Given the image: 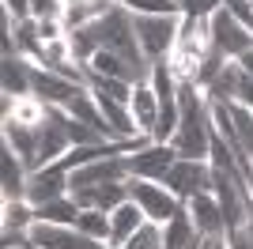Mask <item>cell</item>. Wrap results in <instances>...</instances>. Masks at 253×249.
I'll list each match as a JSON object with an SVG mask.
<instances>
[{
	"instance_id": "obj_29",
	"label": "cell",
	"mask_w": 253,
	"mask_h": 249,
	"mask_svg": "<svg viewBox=\"0 0 253 249\" xmlns=\"http://www.w3.org/2000/svg\"><path fill=\"white\" fill-rule=\"evenodd\" d=\"M181 15H189V19H211L215 11L223 8V0H178Z\"/></svg>"
},
{
	"instance_id": "obj_23",
	"label": "cell",
	"mask_w": 253,
	"mask_h": 249,
	"mask_svg": "<svg viewBox=\"0 0 253 249\" xmlns=\"http://www.w3.org/2000/svg\"><path fill=\"white\" fill-rule=\"evenodd\" d=\"M76 230H80V234H87V238H95V242H110V211H98V208L80 211Z\"/></svg>"
},
{
	"instance_id": "obj_1",
	"label": "cell",
	"mask_w": 253,
	"mask_h": 249,
	"mask_svg": "<svg viewBox=\"0 0 253 249\" xmlns=\"http://www.w3.org/2000/svg\"><path fill=\"white\" fill-rule=\"evenodd\" d=\"M91 27V34L98 38V45L110 53H117V57H125L128 64H136L140 72H151V61L140 53V42H136V27H132V11L121 8V4H110V8L98 15V19L87 23Z\"/></svg>"
},
{
	"instance_id": "obj_17",
	"label": "cell",
	"mask_w": 253,
	"mask_h": 249,
	"mask_svg": "<svg viewBox=\"0 0 253 249\" xmlns=\"http://www.w3.org/2000/svg\"><path fill=\"white\" fill-rule=\"evenodd\" d=\"M132 121H136L140 136H155V124H159V98L151 91V83H136V91H132Z\"/></svg>"
},
{
	"instance_id": "obj_22",
	"label": "cell",
	"mask_w": 253,
	"mask_h": 249,
	"mask_svg": "<svg viewBox=\"0 0 253 249\" xmlns=\"http://www.w3.org/2000/svg\"><path fill=\"white\" fill-rule=\"evenodd\" d=\"M238 80H242V68H238V64H227V68H223L204 91H208L211 102H234V94H238Z\"/></svg>"
},
{
	"instance_id": "obj_35",
	"label": "cell",
	"mask_w": 253,
	"mask_h": 249,
	"mask_svg": "<svg viewBox=\"0 0 253 249\" xmlns=\"http://www.w3.org/2000/svg\"><path fill=\"white\" fill-rule=\"evenodd\" d=\"M250 8H253V0H250Z\"/></svg>"
},
{
	"instance_id": "obj_24",
	"label": "cell",
	"mask_w": 253,
	"mask_h": 249,
	"mask_svg": "<svg viewBox=\"0 0 253 249\" xmlns=\"http://www.w3.org/2000/svg\"><path fill=\"white\" fill-rule=\"evenodd\" d=\"M87 87L95 94H110L117 102H132V91H136V83H125V80H106V76H95L87 72Z\"/></svg>"
},
{
	"instance_id": "obj_13",
	"label": "cell",
	"mask_w": 253,
	"mask_h": 249,
	"mask_svg": "<svg viewBox=\"0 0 253 249\" xmlns=\"http://www.w3.org/2000/svg\"><path fill=\"white\" fill-rule=\"evenodd\" d=\"M144 223H148L144 208H140L136 200H125L121 208H114V211H110V242H106V246H110V249H121L140 227H144Z\"/></svg>"
},
{
	"instance_id": "obj_6",
	"label": "cell",
	"mask_w": 253,
	"mask_h": 249,
	"mask_svg": "<svg viewBox=\"0 0 253 249\" xmlns=\"http://www.w3.org/2000/svg\"><path fill=\"white\" fill-rule=\"evenodd\" d=\"M208 34H211V49L223 53L227 61H231V57L238 61L246 49H253V34L246 31V27L234 19L227 8H219V11L208 19Z\"/></svg>"
},
{
	"instance_id": "obj_9",
	"label": "cell",
	"mask_w": 253,
	"mask_h": 249,
	"mask_svg": "<svg viewBox=\"0 0 253 249\" xmlns=\"http://www.w3.org/2000/svg\"><path fill=\"white\" fill-rule=\"evenodd\" d=\"M68 197V170H61V166H42V170H31V177H27V200H31L34 208L49 204V200H61Z\"/></svg>"
},
{
	"instance_id": "obj_3",
	"label": "cell",
	"mask_w": 253,
	"mask_h": 249,
	"mask_svg": "<svg viewBox=\"0 0 253 249\" xmlns=\"http://www.w3.org/2000/svg\"><path fill=\"white\" fill-rule=\"evenodd\" d=\"M128 193H132V200L144 208V215H148L151 223H159V227L170 223V219L185 208V200H178L163 181H148V177H128Z\"/></svg>"
},
{
	"instance_id": "obj_34",
	"label": "cell",
	"mask_w": 253,
	"mask_h": 249,
	"mask_svg": "<svg viewBox=\"0 0 253 249\" xmlns=\"http://www.w3.org/2000/svg\"><path fill=\"white\" fill-rule=\"evenodd\" d=\"M246 230H250V238H253V215H250V219H246Z\"/></svg>"
},
{
	"instance_id": "obj_32",
	"label": "cell",
	"mask_w": 253,
	"mask_h": 249,
	"mask_svg": "<svg viewBox=\"0 0 253 249\" xmlns=\"http://www.w3.org/2000/svg\"><path fill=\"white\" fill-rule=\"evenodd\" d=\"M98 0H61V8L64 11H80V8H95Z\"/></svg>"
},
{
	"instance_id": "obj_20",
	"label": "cell",
	"mask_w": 253,
	"mask_h": 249,
	"mask_svg": "<svg viewBox=\"0 0 253 249\" xmlns=\"http://www.w3.org/2000/svg\"><path fill=\"white\" fill-rule=\"evenodd\" d=\"M80 211H84V208L76 204L72 197H61V200H49V204L34 208V219H42V223H61V227H76Z\"/></svg>"
},
{
	"instance_id": "obj_21",
	"label": "cell",
	"mask_w": 253,
	"mask_h": 249,
	"mask_svg": "<svg viewBox=\"0 0 253 249\" xmlns=\"http://www.w3.org/2000/svg\"><path fill=\"white\" fill-rule=\"evenodd\" d=\"M34 223L31 200H4V234H27Z\"/></svg>"
},
{
	"instance_id": "obj_26",
	"label": "cell",
	"mask_w": 253,
	"mask_h": 249,
	"mask_svg": "<svg viewBox=\"0 0 253 249\" xmlns=\"http://www.w3.org/2000/svg\"><path fill=\"white\" fill-rule=\"evenodd\" d=\"M132 15H181L178 0H117Z\"/></svg>"
},
{
	"instance_id": "obj_25",
	"label": "cell",
	"mask_w": 253,
	"mask_h": 249,
	"mask_svg": "<svg viewBox=\"0 0 253 249\" xmlns=\"http://www.w3.org/2000/svg\"><path fill=\"white\" fill-rule=\"evenodd\" d=\"M68 45H72V61L76 64H87L98 49H102L98 38L91 34V27H76V31H68Z\"/></svg>"
},
{
	"instance_id": "obj_10",
	"label": "cell",
	"mask_w": 253,
	"mask_h": 249,
	"mask_svg": "<svg viewBox=\"0 0 253 249\" xmlns=\"http://www.w3.org/2000/svg\"><path fill=\"white\" fill-rule=\"evenodd\" d=\"M31 242L38 249H87V234H80L76 227H61V223H42V219H34L31 223Z\"/></svg>"
},
{
	"instance_id": "obj_14",
	"label": "cell",
	"mask_w": 253,
	"mask_h": 249,
	"mask_svg": "<svg viewBox=\"0 0 253 249\" xmlns=\"http://www.w3.org/2000/svg\"><path fill=\"white\" fill-rule=\"evenodd\" d=\"M27 163H23L8 144L0 147V181H4V200H27Z\"/></svg>"
},
{
	"instance_id": "obj_30",
	"label": "cell",
	"mask_w": 253,
	"mask_h": 249,
	"mask_svg": "<svg viewBox=\"0 0 253 249\" xmlns=\"http://www.w3.org/2000/svg\"><path fill=\"white\" fill-rule=\"evenodd\" d=\"M227 249H253L250 230H246V227H238V230H227Z\"/></svg>"
},
{
	"instance_id": "obj_4",
	"label": "cell",
	"mask_w": 253,
	"mask_h": 249,
	"mask_svg": "<svg viewBox=\"0 0 253 249\" xmlns=\"http://www.w3.org/2000/svg\"><path fill=\"white\" fill-rule=\"evenodd\" d=\"M163 185L178 200H193L201 193H211V163L208 159H174V166L163 177Z\"/></svg>"
},
{
	"instance_id": "obj_27",
	"label": "cell",
	"mask_w": 253,
	"mask_h": 249,
	"mask_svg": "<svg viewBox=\"0 0 253 249\" xmlns=\"http://www.w3.org/2000/svg\"><path fill=\"white\" fill-rule=\"evenodd\" d=\"M64 124H68V136H72V147H91V144H110L102 132H95L91 124H84V121H76V117H68L64 114Z\"/></svg>"
},
{
	"instance_id": "obj_7",
	"label": "cell",
	"mask_w": 253,
	"mask_h": 249,
	"mask_svg": "<svg viewBox=\"0 0 253 249\" xmlns=\"http://www.w3.org/2000/svg\"><path fill=\"white\" fill-rule=\"evenodd\" d=\"M128 177V166H125V155H102L87 166H76L68 170V193L76 189H91V185H110V181H125Z\"/></svg>"
},
{
	"instance_id": "obj_12",
	"label": "cell",
	"mask_w": 253,
	"mask_h": 249,
	"mask_svg": "<svg viewBox=\"0 0 253 249\" xmlns=\"http://www.w3.org/2000/svg\"><path fill=\"white\" fill-rule=\"evenodd\" d=\"M185 208H189L193 223H197V230L204 238H223L227 234V219H223V208L215 200V193H201V197L185 200Z\"/></svg>"
},
{
	"instance_id": "obj_2",
	"label": "cell",
	"mask_w": 253,
	"mask_h": 249,
	"mask_svg": "<svg viewBox=\"0 0 253 249\" xmlns=\"http://www.w3.org/2000/svg\"><path fill=\"white\" fill-rule=\"evenodd\" d=\"M132 27H136L140 53L151 64H159V61H167L174 53V45H178L181 15H132Z\"/></svg>"
},
{
	"instance_id": "obj_16",
	"label": "cell",
	"mask_w": 253,
	"mask_h": 249,
	"mask_svg": "<svg viewBox=\"0 0 253 249\" xmlns=\"http://www.w3.org/2000/svg\"><path fill=\"white\" fill-rule=\"evenodd\" d=\"M4 144L27 163V170H34V159H38V128L34 124H19L4 117Z\"/></svg>"
},
{
	"instance_id": "obj_28",
	"label": "cell",
	"mask_w": 253,
	"mask_h": 249,
	"mask_svg": "<svg viewBox=\"0 0 253 249\" xmlns=\"http://www.w3.org/2000/svg\"><path fill=\"white\" fill-rule=\"evenodd\" d=\"M121 249H163V227L148 219V223H144V227H140Z\"/></svg>"
},
{
	"instance_id": "obj_33",
	"label": "cell",
	"mask_w": 253,
	"mask_h": 249,
	"mask_svg": "<svg viewBox=\"0 0 253 249\" xmlns=\"http://www.w3.org/2000/svg\"><path fill=\"white\" fill-rule=\"evenodd\" d=\"M238 68H242V72H246V76L253 80V49H246L242 57H238Z\"/></svg>"
},
{
	"instance_id": "obj_31",
	"label": "cell",
	"mask_w": 253,
	"mask_h": 249,
	"mask_svg": "<svg viewBox=\"0 0 253 249\" xmlns=\"http://www.w3.org/2000/svg\"><path fill=\"white\" fill-rule=\"evenodd\" d=\"M4 11H11L15 19H31V0H4Z\"/></svg>"
},
{
	"instance_id": "obj_5",
	"label": "cell",
	"mask_w": 253,
	"mask_h": 249,
	"mask_svg": "<svg viewBox=\"0 0 253 249\" xmlns=\"http://www.w3.org/2000/svg\"><path fill=\"white\" fill-rule=\"evenodd\" d=\"M84 91H87L84 83H72L64 76L49 72V68H42V64H31V94L38 102H45L49 110H68Z\"/></svg>"
},
{
	"instance_id": "obj_19",
	"label": "cell",
	"mask_w": 253,
	"mask_h": 249,
	"mask_svg": "<svg viewBox=\"0 0 253 249\" xmlns=\"http://www.w3.org/2000/svg\"><path fill=\"white\" fill-rule=\"evenodd\" d=\"M0 72H4V94H8V98L31 94V64L23 61L19 53H15V57H4Z\"/></svg>"
},
{
	"instance_id": "obj_15",
	"label": "cell",
	"mask_w": 253,
	"mask_h": 249,
	"mask_svg": "<svg viewBox=\"0 0 253 249\" xmlns=\"http://www.w3.org/2000/svg\"><path fill=\"white\" fill-rule=\"evenodd\" d=\"M201 242L204 234L197 230L189 208H181L170 223H163V249H201Z\"/></svg>"
},
{
	"instance_id": "obj_18",
	"label": "cell",
	"mask_w": 253,
	"mask_h": 249,
	"mask_svg": "<svg viewBox=\"0 0 253 249\" xmlns=\"http://www.w3.org/2000/svg\"><path fill=\"white\" fill-rule=\"evenodd\" d=\"M68 117H76V121H84V124H91L95 132H102L106 140H114V128H110V121L102 117V110H98V102H95V94H91V87H87L80 98H76L68 110H64Z\"/></svg>"
},
{
	"instance_id": "obj_11",
	"label": "cell",
	"mask_w": 253,
	"mask_h": 249,
	"mask_svg": "<svg viewBox=\"0 0 253 249\" xmlns=\"http://www.w3.org/2000/svg\"><path fill=\"white\" fill-rule=\"evenodd\" d=\"M68 197L76 200V204L84 208H98V211H114V208H121L125 200H132V193H128V177L125 181H110V185H91V189H76V193H68Z\"/></svg>"
},
{
	"instance_id": "obj_8",
	"label": "cell",
	"mask_w": 253,
	"mask_h": 249,
	"mask_svg": "<svg viewBox=\"0 0 253 249\" xmlns=\"http://www.w3.org/2000/svg\"><path fill=\"white\" fill-rule=\"evenodd\" d=\"M174 147L170 144H148L140 147V151H132V155H125V166H128V177H148V181H163L167 177V170L174 166Z\"/></svg>"
}]
</instances>
